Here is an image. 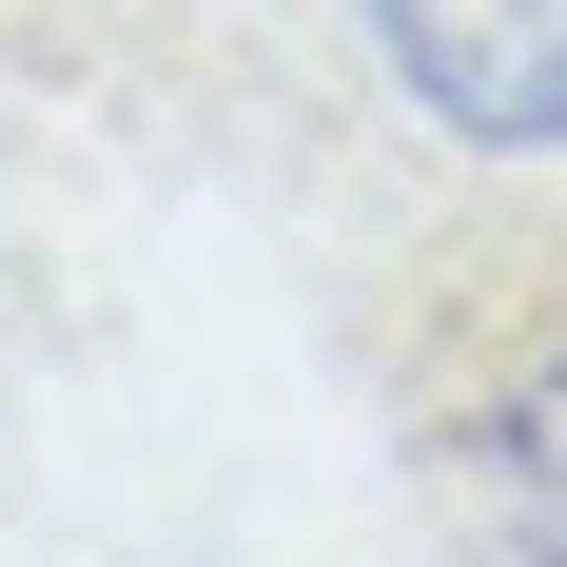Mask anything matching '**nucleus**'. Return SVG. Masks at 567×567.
Returning a JSON list of instances; mask_svg holds the SVG:
<instances>
[{"label":"nucleus","mask_w":567,"mask_h":567,"mask_svg":"<svg viewBox=\"0 0 567 567\" xmlns=\"http://www.w3.org/2000/svg\"><path fill=\"white\" fill-rule=\"evenodd\" d=\"M372 40L470 157H548L567 137V0H372Z\"/></svg>","instance_id":"f257e3e1"},{"label":"nucleus","mask_w":567,"mask_h":567,"mask_svg":"<svg viewBox=\"0 0 567 567\" xmlns=\"http://www.w3.org/2000/svg\"><path fill=\"white\" fill-rule=\"evenodd\" d=\"M470 470H489V509H509V548L528 567H567V352L528 372L489 431H470Z\"/></svg>","instance_id":"f03ea898"}]
</instances>
